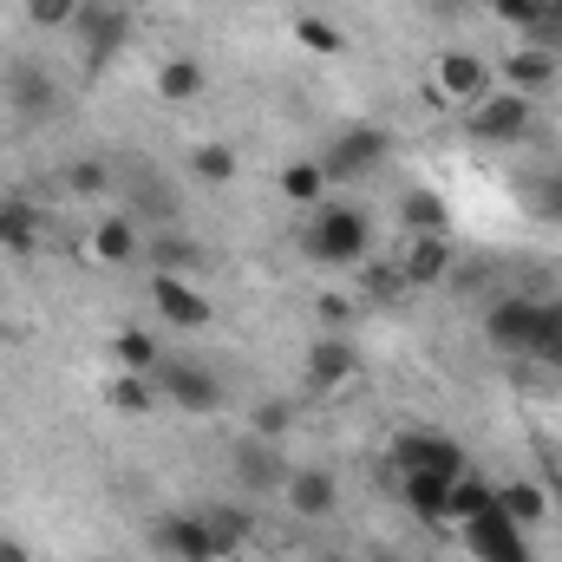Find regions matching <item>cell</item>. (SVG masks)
<instances>
[{
  "instance_id": "obj_1",
  "label": "cell",
  "mask_w": 562,
  "mask_h": 562,
  "mask_svg": "<svg viewBox=\"0 0 562 562\" xmlns=\"http://www.w3.org/2000/svg\"><path fill=\"white\" fill-rule=\"evenodd\" d=\"M367 243H373V223H367L360 210H321V216L301 229V249H307L314 262H327V269H353V262L367 256Z\"/></svg>"
},
{
  "instance_id": "obj_2",
  "label": "cell",
  "mask_w": 562,
  "mask_h": 562,
  "mask_svg": "<svg viewBox=\"0 0 562 562\" xmlns=\"http://www.w3.org/2000/svg\"><path fill=\"white\" fill-rule=\"evenodd\" d=\"M119 190H125V216H132V223H144V229L177 223V177L150 170L144 157H132V164L119 170Z\"/></svg>"
},
{
  "instance_id": "obj_3",
  "label": "cell",
  "mask_w": 562,
  "mask_h": 562,
  "mask_svg": "<svg viewBox=\"0 0 562 562\" xmlns=\"http://www.w3.org/2000/svg\"><path fill=\"white\" fill-rule=\"evenodd\" d=\"M386 150H393V138L380 125H347V132H334L321 170H327V183H360V177H373L386 164Z\"/></svg>"
},
{
  "instance_id": "obj_4",
  "label": "cell",
  "mask_w": 562,
  "mask_h": 562,
  "mask_svg": "<svg viewBox=\"0 0 562 562\" xmlns=\"http://www.w3.org/2000/svg\"><path fill=\"white\" fill-rule=\"evenodd\" d=\"M288 458H281V438H262V431H249V438H236L229 445V477H236V491H256V497H269L281 484H288Z\"/></svg>"
},
{
  "instance_id": "obj_5",
  "label": "cell",
  "mask_w": 562,
  "mask_h": 562,
  "mask_svg": "<svg viewBox=\"0 0 562 562\" xmlns=\"http://www.w3.org/2000/svg\"><path fill=\"white\" fill-rule=\"evenodd\" d=\"M150 380H157V400H177L183 413H203V419L223 413V400H229L223 380H216L210 367H196V360H157Z\"/></svg>"
},
{
  "instance_id": "obj_6",
  "label": "cell",
  "mask_w": 562,
  "mask_h": 562,
  "mask_svg": "<svg viewBox=\"0 0 562 562\" xmlns=\"http://www.w3.org/2000/svg\"><path fill=\"white\" fill-rule=\"evenodd\" d=\"M0 99H7V112H13L20 125H40V119H53L59 86H53V72H46L40 59H13V66L0 72Z\"/></svg>"
},
{
  "instance_id": "obj_7",
  "label": "cell",
  "mask_w": 562,
  "mask_h": 562,
  "mask_svg": "<svg viewBox=\"0 0 562 562\" xmlns=\"http://www.w3.org/2000/svg\"><path fill=\"white\" fill-rule=\"evenodd\" d=\"M458 530H464L471 562H537L530 557V543H524V524H510V517L497 510V497H491V510H477V517L458 524Z\"/></svg>"
},
{
  "instance_id": "obj_8",
  "label": "cell",
  "mask_w": 562,
  "mask_h": 562,
  "mask_svg": "<svg viewBox=\"0 0 562 562\" xmlns=\"http://www.w3.org/2000/svg\"><path fill=\"white\" fill-rule=\"evenodd\" d=\"M72 33L86 40V72H105V66L125 53L132 13H125V7H86V0H79V20H72Z\"/></svg>"
},
{
  "instance_id": "obj_9",
  "label": "cell",
  "mask_w": 562,
  "mask_h": 562,
  "mask_svg": "<svg viewBox=\"0 0 562 562\" xmlns=\"http://www.w3.org/2000/svg\"><path fill=\"white\" fill-rule=\"evenodd\" d=\"M150 307H157V321L164 327H177V334H196V327H210V301L196 294V281L190 276H170V269H157L150 276Z\"/></svg>"
},
{
  "instance_id": "obj_10",
  "label": "cell",
  "mask_w": 562,
  "mask_h": 562,
  "mask_svg": "<svg viewBox=\"0 0 562 562\" xmlns=\"http://www.w3.org/2000/svg\"><path fill=\"white\" fill-rule=\"evenodd\" d=\"M393 464H400V471H438V477H458V471H464V451H458L451 431H425V425H413V431L393 438Z\"/></svg>"
},
{
  "instance_id": "obj_11",
  "label": "cell",
  "mask_w": 562,
  "mask_h": 562,
  "mask_svg": "<svg viewBox=\"0 0 562 562\" xmlns=\"http://www.w3.org/2000/svg\"><path fill=\"white\" fill-rule=\"evenodd\" d=\"M144 537H150V557H164V562H223L203 517H157Z\"/></svg>"
},
{
  "instance_id": "obj_12",
  "label": "cell",
  "mask_w": 562,
  "mask_h": 562,
  "mask_svg": "<svg viewBox=\"0 0 562 562\" xmlns=\"http://www.w3.org/2000/svg\"><path fill=\"white\" fill-rule=\"evenodd\" d=\"M530 132V99L524 92H484L477 99V112H471V138H484V144H517Z\"/></svg>"
},
{
  "instance_id": "obj_13",
  "label": "cell",
  "mask_w": 562,
  "mask_h": 562,
  "mask_svg": "<svg viewBox=\"0 0 562 562\" xmlns=\"http://www.w3.org/2000/svg\"><path fill=\"white\" fill-rule=\"evenodd\" d=\"M353 373H360L353 340H347V334H314L307 367H301V386H307V393H334V386H347Z\"/></svg>"
},
{
  "instance_id": "obj_14",
  "label": "cell",
  "mask_w": 562,
  "mask_h": 562,
  "mask_svg": "<svg viewBox=\"0 0 562 562\" xmlns=\"http://www.w3.org/2000/svg\"><path fill=\"white\" fill-rule=\"evenodd\" d=\"M281 504H288L294 517H307V524H327V517L340 510V484H334V471H321V464H301V471H288V484H281Z\"/></svg>"
},
{
  "instance_id": "obj_15",
  "label": "cell",
  "mask_w": 562,
  "mask_h": 562,
  "mask_svg": "<svg viewBox=\"0 0 562 562\" xmlns=\"http://www.w3.org/2000/svg\"><path fill=\"white\" fill-rule=\"evenodd\" d=\"M491 92V66L477 53H438L431 59V99H484Z\"/></svg>"
},
{
  "instance_id": "obj_16",
  "label": "cell",
  "mask_w": 562,
  "mask_h": 562,
  "mask_svg": "<svg viewBox=\"0 0 562 562\" xmlns=\"http://www.w3.org/2000/svg\"><path fill=\"white\" fill-rule=\"evenodd\" d=\"M537 307H543V301H530V294H510V301H497V307L484 314V334H491V347H504V353H524V347H530V334H537Z\"/></svg>"
},
{
  "instance_id": "obj_17",
  "label": "cell",
  "mask_w": 562,
  "mask_h": 562,
  "mask_svg": "<svg viewBox=\"0 0 562 562\" xmlns=\"http://www.w3.org/2000/svg\"><path fill=\"white\" fill-rule=\"evenodd\" d=\"M393 269L406 288H438V281H451V243L445 236H406V256Z\"/></svg>"
},
{
  "instance_id": "obj_18",
  "label": "cell",
  "mask_w": 562,
  "mask_h": 562,
  "mask_svg": "<svg viewBox=\"0 0 562 562\" xmlns=\"http://www.w3.org/2000/svg\"><path fill=\"white\" fill-rule=\"evenodd\" d=\"M400 497H406V510L419 517V524H445V497H451V477H438V471H400Z\"/></svg>"
},
{
  "instance_id": "obj_19",
  "label": "cell",
  "mask_w": 562,
  "mask_h": 562,
  "mask_svg": "<svg viewBox=\"0 0 562 562\" xmlns=\"http://www.w3.org/2000/svg\"><path fill=\"white\" fill-rule=\"evenodd\" d=\"M92 256H99V262H112V269L138 262V256H144L138 223H132V216H105V223H92Z\"/></svg>"
},
{
  "instance_id": "obj_20",
  "label": "cell",
  "mask_w": 562,
  "mask_h": 562,
  "mask_svg": "<svg viewBox=\"0 0 562 562\" xmlns=\"http://www.w3.org/2000/svg\"><path fill=\"white\" fill-rule=\"evenodd\" d=\"M550 79H557V59H550L543 46H524V53H510V59H504V86H510V92H524V99L550 92Z\"/></svg>"
},
{
  "instance_id": "obj_21",
  "label": "cell",
  "mask_w": 562,
  "mask_h": 562,
  "mask_svg": "<svg viewBox=\"0 0 562 562\" xmlns=\"http://www.w3.org/2000/svg\"><path fill=\"white\" fill-rule=\"evenodd\" d=\"M400 229H406V236H445V229H451L445 196H438V190H406V196H400Z\"/></svg>"
},
{
  "instance_id": "obj_22",
  "label": "cell",
  "mask_w": 562,
  "mask_h": 562,
  "mask_svg": "<svg viewBox=\"0 0 562 562\" xmlns=\"http://www.w3.org/2000/svg\"><path fill=\"white\" fill-rule=\"evenodd\" d=\"M497 510L510 517V524H543L550 517V497H543V484H530V477H510V484H497Z\"/></svg>"
},
{
  "instance_id": "obj_23",
  "label": "cell",
  "mask_w": 562,
  "mask_h": 562,
  "mask_svg": "<svg viewBox=\"0 0 562 562\" xmlns=\"http://www.w3.org/2000/svg\"><path fill=\"white\" fill-rule=\"evenodd\" d=\"M491 13H497L504 26L530 33V40H562V26L550 20V0H491Z\"/></svg>"
},
{
  "instance_id": "obj_24",
  "label": "cell",
  "mask_w": 562,
  "mask_h": 562,
  "mask_svg": "<svg viewBox=\"0 0 562 562\" xmlns=\"http://www.w3.org/2000/svg\"><path fill=\"white\" fill-rule=\"evenodd\" d=\"M183 170H190L196 183H210V190H223V183H236V170H243V157H236V144H196Z\"/></svg>"
},
{
  "instance_id": "obj_25",
  "label": "cell",
  "mask_w": 562,
  "mask_h": 562,
  "mask_svg": "<svg viewBox=\"0 0 562 562\" xmlns=\"http://www.w3.org/2000/svg\"><path fill=\"white\" fill-rule=\"evenodd\" d=\"M491 497H497V491H491L484 477L458 471V477H451V497H445V524H471L477 510H491Z\"/></svg>"
},
{
  "instance_id": "obj_26",
  "label": "cell",
  "mask_w": 562,
  "mask_h": 562,
  "mask_svg": "<svg viewBox=\"0 0 562 562\" xmlns=\"http://www.w3.org/2000/svg\"><path fill=\"white\" fill-rule=\"evenodd\" d=\"M203 524H210V543H216V557H236L249 537H256V524H249V510H229V504H216V510H203Z\"/></svg>"
},
{
  "instance_id": "obj_27",
  "label": "cell",
  "mask_w": 562,
  "mask_h": 562,
  "mask_svg": "<svg viewBox=\"0 0 562 562\" xmlns=\"http://www.w3.org/2000/svg\"><path fill=\"white\" fill-rule=\"evenodd\" d=\"M33 243H40V216H33V210H26L20 196H7V203H0V249L26 256Z\"/></svg>"
},
{
  "instance_id": "obj_28",
  "label": "cell",
  "mask_w": 562,
  "mask_h": 562,
  "mask_svg": "<svg viewBox=\"0 0 562 562\" xmlns=\"http://www.w3.org/2000/svg\"><path fill=\"white\" fill-rule=\"evenodd\" d=\"M327 190H334V183H327V170H321V164H288V170H281V196H288V203H301V210H314Z\"/></svg>"
},
{
  "instance_id": "obj_29",
  "label": "cell",
  "mask_w": 562,
  "mask_h": 562,
  "mask_svg": "<svg viewBox=\"0 0 562 562\" xmlns=\"http://www.w3.org/2000/svg\"><path fill=\"white\" fill-rule=\"evenodd\" d=\"M157 92H164L170 105L196 99V92H203V66H196V59H164V66H157Z\"/></svg>"
},
{
  "instance_id": "obj_30",
  "label": "cell",
  "mask_w": 562,
  "mask_h": 562,
  "mask_svg": "<svg viewBox=\"0 0 562 562\" xmlns=\"http://www.w3.org/2000/svg\"><path fill=\"white\" fill-rule=\"evenodd\" d=\"M105 400H112L119 413H150V406H157V380H150V373H119V380L105 386Z\"/></svg>"
},
{
  "instance_id": "obj_31",
  "label": "cell",
  "mask_w": 562,
  "mask_h": 562,
  "mask_svg": "<svg viewBox=\"0 0 562 562\" xmlns=\"http://www.w3.org/2000/svg\"><path fill=\"white\" fill-rule=\"evenodd\" d=\"M112 183H119V170H112V164H99V157L66 164V190H72V196H105Z\"/></svg>"
},
{
  "instance_id": "obj_32",
  "label": "cell",
  "mask_w": 562,
  "mask_h": 562,
  "mask_svg": "<svg viewBox=\"0 0 562 562\" xmlns=\"http://www.w3.org/2000/svg\"><path fill=\"white\" fill-rule=\"evenodd\" d=\"M112 353H119V367H125V373H157V340L138 334V327H125V334L112 340Z\"/></svg>"
},
{
  "instance_id": "obj_33",
  "label": "cell",
  "mask_w": 562,
  "mask_h": 562,
  "mask_svg": "<svg viewBox=\"0 0 562 562\" xmlns=\"http://www.w3.org/2000/svg\"><path fill=\"white\" fill-rule=\"evenodd\" d=\"M294 40H301L307 53H321V59H340V53H347V33L327 26V20H294Z\"/></svg>"
},
{
  "instance_id": "obj_34",
  "label": "cell",
  "mask_w": 562,
  "mask_h": 562,
  "mask_svg": "<svg viewBox=\"0 0 562 562\" xmlns=\"http://www.w3.org/2000/svg\"><path fill=\"white\" fill-rule=\"evenodd\" d=\"M26 20H33L40 33H53V26H72V20H79V0H26Z\"/></svg>"
},
{
  "instance_id": "obj_35",
  "label": "cell",
  "mask_w": 562,
  "mask_h": 562,
  "mask_svg": "<svg viewBox=\"0 0 562 562\" xmlns=\"http://www.w3.org/2000/svg\"><path fill=\"white\" fill-rule=\"evenodd\" d=\"M150 256H157V269H170V276H183V269L196 262V249H190L183 236H170V229H164V236L150 243Z\"/></svg>"
},
{
  "instance_id": "obj_36",
  "label": "cell",
  "mask_w": 562,
  "mask_h": 562,
  "mask_svg": "<svg viewBox=\"0 0 562 562\" xmlns=\"http://www.w3.org/2000/svg\"><path fill=\"white\" fill-rule=\"evenodd\" d=\"M288 425H294V406H288V400H262V406H256V419H249V431H262V438H281Z\"/></svg>"
},
{
  "instance_id": "obj_37",
  "label": "cell",
  "mask_w": 562,
  "mask_h": 562,
  "mask_svg": "<svg viewBox=\"0 0 562 562\" xmlns=\"http://www.w3.org/2000/svg\"><path fill=\"white\" fill-rule=\"evenodd\" d=\"M314 314H321V327H327V334H340V327L353 321V301H347V294H321V301H314Z\"/></svg>"
},
{
  "instance_id": "obj_38",
  "label": "cell",
  "mask_w": 562,
  "mask_h": 562,
  "mask_svg": "<svg viewBox=\"0 0 562 562\" xmlns=\"http://www.w3.org/2000/svg\"><path fill=\"white\" fill-rule=\"evenodd\" d=\"M367 294L373 301H393V294H406V281H400V269H367Z\"/></svg>"
},
{
  "instance_id": "obj_39",
  "label": "cell",
  "mask_w": 562,
  "mask_h": 562,
  "mask_svg": "<svg viewBox=\"0 0 562 562\" xmlns=\"http://www.w3.org/2000/svg\"><path fill=\"white\" fill-rule=\"evenodd\" d=\"M0 562H33V550L20 537H0Z\"/></svg>"
},
{
  "instance_id": "obj_40",
  "label": "cell",
  "mask_w": 562,
  "mask_h": 562,
  "mask_svg": "<svg viewBox=\"0 0 562 562\" xmlns=\"http://www.w3.org/2000/svg\"><path fill=\"white\" fill-rule=\"evenodd\" d=\"M543 210H550V216H562V183L550 190V196H543Z\"/></svg>"
},
{
  "instance_id": "obj_41",
  "label": "cell",
  "mask_w": 562,
  "mask_h": 562,
  "mask_svg": "<svg viewBox=\"0 0 562 562\" xmlns=\"http://www.w3.org/2000/svg\"><path fill=\"white\" fill-rule=\"evenodd\" d=\"M550 20H557V26H562V0H550Z\"/></svg>"
},
{
  "instance_id": "obj_42",
  "label": "cell",
  "mask_w": 562,
  "mask_h": 562,
  "mask_svg": "<svg viewBox=\"0 0 562 562\" xmlns=\"http://www.w3.org/2000/svg\"><path fill=\"white\" fill-rule=\"evenodd\" d=\"M119 7H125V13H132V7H150V0H119Z\"/></svg>"
},
{
  "instance_id": "obj_43",
  "label": "cell",
  "mask_w": 562,
  "mask_h": 562,
  "mask_svg": "<svg viewBox=\"0 0 562 562\" xmlns=\"http://www.w3.org/2000/svg\"><path fill=\"white\" fill-rule=\"evenodd\" d=\"M99 562H132V557H99Z\"/></svg>"
},
{
  "instance_id": "obj_44",
  "label": "cell",
  "mask_w": 562,
  "mask_h": 562,
  "mask_svg": "<svg viewBox=\"0 0 562 562\" xmlns=\"http://www.w3.org/2000/svg\"><path fill=\"white\" fill-rule=\"evenodd\" d=\"M367 562H393V557H367Z\"/></svg>"
}]
</instances>
